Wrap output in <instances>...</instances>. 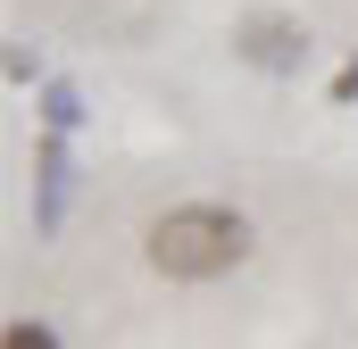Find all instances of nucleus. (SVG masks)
Here are the masks:
<instances>
[{
  "label": "nucleus",
  "instance_id": "obj_1",
  "mask_svg": "<svg viewBox=\"0 0 358 349\" xmlns=\"http://www.w3.org/2000/svg\"><path fill=\"white\" fill-rule=\"evenodd\" d=\"M142 258L167 283H225L259 258V225L234 200H176L142 225Z\"/></svg>",
  "mask_w": 358,
  "mask_h": 349
},
{
  "label": "nucleus",
  "instance_id": "obj_2",
  "mask_svg": "<svg viewBox=\"0 0 358 349\" xmlns=\"http://www.w3.org/2000/svg\"><path fill=\"white\" fill-rule=\"evenodd\" d=\"M308 50H317V42H308V25H300V17H283V8H250V17L234 25V59H242L250 75H275V84H283V75H300V67H308Z\"/></svg>",
  "mask_w": 358,
  "mask_h": 349
},
{
  "label": "nucleus",
  "instance_id": "obj_6",
  "mask_svg": "<svg viewBox=\"0 0 358 349\" xmlns=\"http://www.w3.org/2000/svg\"><path fill=\"white\" fill-rule=\"evenodd\" d=\"M325 100H334V108H350V100H358V50L342 59V67H334V84H325Z\"/></svg>",
  "mask_w": 358,
  "mask_h": 349
},
{
  "label": "nucleus",
  "instance_id": "obj_5",
  "mask_svg": "<svg viewBox=\"0 0 358 349\" xmlns=\"http://www.w3.org/2000/svg\"><path fill=\"white\" fill-rule=\"evenodd\" d=\"M76 125H84L76 84H50V91H42V133H76Z\"/></svg>",
  "mask_w": 358,
  "mask_h": 349
},
{
  "label": "nucleus",
  "instance_id": "obj_4",
  "mask_svg": "<svg viewBox=\"0 0 358 349\" xmlns=\"http://www.w3.org/2000/svg\"><path fill=\"white\" fill-rule=\"evenodd\" d=\"M0 349H67V341H59V325H50V316H34V308H17V316L0 325Z\"/></svg>",
  "mask_w": 358,
  "mask_h": 349
},
{
  "label": "nucleus",
  "instance_id": "obj_3",
  "mask_svg": "<svg viewBox=\"0 0 358 349\" xmlns=\"http://www.w3.org/2000/svg\"><path fill=\"white\" fill-rule=\"evenodd\" d=\"M34 233H59V216H67V191H76V158H67V133H42L34 142Z\"/></svg>",
  "mask_w": 358,
  "mask_h": 349
}]
</instances>
